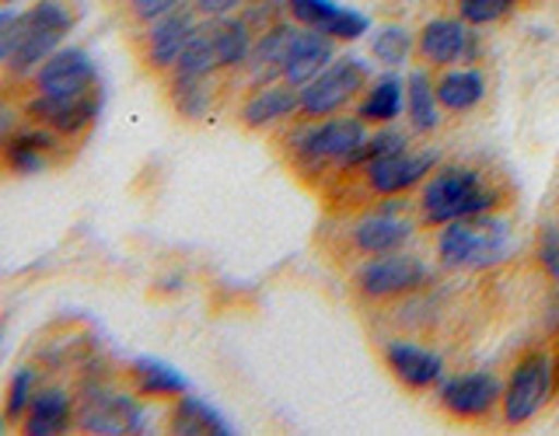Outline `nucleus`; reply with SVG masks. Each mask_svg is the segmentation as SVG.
<instances>
[{
  "label": "nucleus",
  "mask_w": 559,
  "mask_h": 436,
  "mask_svg": "<svg viewBox=\"0 0 559 436\" xmlns=\"http://www.w3.org/2000/svg\"><path fill=\"white\" fill-rule=\"evenodd\" d=\"M78 4L74 0H32L25 11H17L14 25V46L8 57V74L11 77H32L35 66L46 57H52L70 32L78 28Z\"/></svg>",
  "instance_id": "1"
},
{
  "label": "nucleus",
  "mask_w": 559,
  "mask_h": 436,
  "mask_svg": "<svg viewBox=\"0 0 559 436\" xmlns=\"http://www.w3.org/2000/svg\"><path fill=\"white\" fill-rule=\"evenodd\" d=\"M511 252H514L511 223L489 214L451 220L441 227V238H437V258L448 269H465V272L497 269Z\"/></svg>",
  "instance_id": "2"
},
{
  "label": "nucleus",
  "mask_w": 559,
  "mask_h": 436,
  "mask_svg": "<svg viewBox=\"0 0 559 436\" xmlns=\"http://www.w3.org/2000/svg\"><path fill=\"white\" fill-rule=\"evenodd\" d=\"M500 203V192L486 182V174L468 165H451L433 171L419 196V214L430 227H444L451 220H465L489 214Z\"/></svg>",
  "instance_id": "3"
},
{
  "label": "nucleus",
  "mask_w": 559,
  "mask_h": 436,
  "mask_svg": "<svg viewBox=\"0 0 559 436\" xmlns=\"http://www.w3.org/2000/svg\"><path fill=\"white\" fill-rule=\"evenodd\" d=\"M74 423L98 436L144 433V409L133 395H122L109 384H87L74 401Z\"/></svg>",
  "instance_id": "4"
},
{
  "label": "nucleus",
  "mask_w": 559,
  "mask_h": 436,
  "mask_svg": "<svg viewBox=\"0 0 559 436\" xmlns=\"http://www.w3.org/2000/svg\"><path fill=\"white\" fill-rule=\"evenodd\" d=\"M556 391V371H552V363L546 353H528V356H521L514 363V371H511V380H507V388H503V398H500V405H503V419L511 426H524V423H532V419L546 409V401L552 398Z\"/></svg>",
  "instance_id": "5"
},
{
  "label": "nucleus",
  "mask_w": 559,
  "mask_h": 436,
  "mask_svg": "<svg viewBox=\"0 0 559 436\" xmlns=\"http://www.w3.org/2000/svg\"><path fill=\"white\" fill-rule=\"evenodd\" d=\"M367 140L364 119H325L319 126L305 130L301 136L294 140V157L297 165L308 171H319L325 165H343L349 168L354 154L360 150V144Z\"/></svg>",
  "instance_id": "6"
},
{
  "label": "nucleus",
  "mask_w": 559,
  "mask_h": 436,
  "mask_svg": "<svg viewBox=\"0 0 559 436\" xmlns=\"http://www.w3.org/2000/svg\"><path fill=\"white\" fill-rule=\"evenodd\" d=\"M28 81H32V95H49V98H78L102 87L92 52L81 46H60L52 57H46L35 66V74Z\"/></svg>",
  "instance_id": "7"
},
{
  "label": "nucleus",
  "mask_w": 559,
  "mask_h": 436,
  "mask_svg": "<svg viewBox=\"0 0 559 436\" xmlns=\"http://www.w3.org/2000/svg\"><path fill=\"white\" fill-rule=\"evenodd\" d=\"M102 105H105V87H98V92H87V95H78V98L32 95L22 105V116H25V122L46 126L52 133H60L63 140H78L98 122Z\"/></svg>",
  "instance_id": "8"
},
{
  "label": "nucleus",
  "mask_w": 559,
  "mask_h": 436,
  "mask_svg": "<svg viewBox=\"0 0 559 436\" xmlns=\"http://www.w3.org/2000/svg\"><path fill=\"white\" fill-rule=\"evenodd\" d=\"M367 87V66L357 57L332 60L319 77L301 87V112L311 119H325L340 112L346 101H354Z\"/></svg>",
  "instance_id": "9"
},
{
  "label": "nucleus",
  "mask_w": 559,
  "mask_h": 436,
  "mask_svg": "<svg viewBox=\"0 0 559 436\" xmlns=\"http://www.w3.org/2000/svg\"><path fill=\"white\" fill-rule=\"evenodd\" d=\"M63 150H67V140L60 133L35 126V122H22V126L4 140V147H0V165H4V171L17 174V179H32V174L60 168Z\"/></svg>",
  "instance_id": "10"
},
{
  "label": "nucleus",
  "mask_w": 559,
  "mask_h": 436,
  "mask_svg": "<svg viewBox=\"0 0 559 436\" xmlns=\"http://www.w3.org/2000/svg\"><path fill=\"white\" fill-rule=\"evenodd\" d=\"M427 279H430V272L424 262L399 249V252L371 255V262H364L357 269V290L367 296V301H389V296L419 290Z\"/></svg>",
  "instance_id": "11"
},
{
  "label": "nucleus",
  "mask_w": 559,
  "mask_h": 436,
  "mask_svg": "<svg viewBox=\"0 0 559 436\" xmlns=\"http://www.w3.org/2000/svg\"><path fill=\"white\" fill-rule=\"evenodd\" d=\"M437 165H441V150L437 147L413 150L406 144V147H399L392 154L378 157V161H371L364 168V174H367V185H371L378 196H402V192H409L413 185L430 179Z\"/></svg>",
  "instance_id": "12"
},
{
  "label": "nucleus",
  "mask_w": 559,
  "mask_h": 436,
  "mask_svg": "<svg viewBox=\"0 0 559 436\" xmlns=\"http://www.w3.org/2000/svg\"><path fill=\"white\" fill-rule=\"evenodd\" d=\"M200 25V14L192 4H179L175 11L154 17L147 22V35H144V60L154 74H168V70L179 63L186 43L192 39V32Z\"/></svg>",
  "instance_id": "13"
},
{
  "label": "nucleus",
  "mask_w": 559,
  "mask_h": 436,
  "mask_svg": "<svg viewBox=\"0 0 559 436\" xmlns=\"http://www.w3.org/2000/svg\"><path fill=\"white\" fill-rule=\"evenodd\" d=\"M284 8L301 28L322 32L336 43H357L371 32V17L364 11L343 8L336 0H284Z\"/></svg>",
  "instance_id": "14"
},
{
  "label": "nucleus",
  "mask_w": 559,
  "mask_h": 436,
  "mask_svg": "<svg viewBox=\"0 0 559 436\" xmlns=\"http://www.w3.org/2000/svg\"><path fill=\"white\" fill-rule=\"evenodd\" d=\"M416 231V223L406 217V203H395L389 196V203H381L371 214H364L349 238L354 244L364 252V255H384V252H399L402 244H406Z\"/></svg>",
  "instance_id": "15"
},
{
  "label": "nucleus",
  "mask_w": 559,
  "mask_h": 436,
  "mask_svg": "<svg viewBox=\"0 0 559 436\" xmlns=\"http://www.w3.org/2000/svg\"><path fill=\"white\" fill-rule=\"evenodd\" d=\"M503 398V384L489 371H468L441 384V405L454 419H483Z\"/></svg>",
  "instance_id": "16"
},
{
  "label": "nucleus",
  "mask_w": 559,
  "mask_h": 436,
  "mask_svg": "<svg viewBox=\"0 0 559 436\" xmlns=\"http://www.w3.org/2000/svg\"><path fill=\"white\" fill-rule=\"evenodd\" d=\"M384 363L395 374V380H402L413 391H427L433 388L444 374V360L433 349L419 346V342H406V339H392L384 346Z\"/></svg>",
  "instance_id": "17"
},
{
  "label": "nucleus",
  "mask_w": 559,
  "mask_h": 436,
  "mask_svg": "<svg viewBox=\"0 0 559 436\" xmlns=\"http://www.w3.org/2000/svg\"><path fill=\"white\" fill-rule=\"evenodd\" d=\"M297 109H301V92L287 81H273V84L252 87V95L241 101L238 119H241V126L262 130V126H273V122L294 116Z\"/></svg>",
  "instance_id": "18"
},
{
  "label": "nucleus",
  "mask_w": 559,
  "mask_h": 436,
  "mask_svg": "<svg viewBox=\"0 0 559 436\" xmlns=\"http://www.w3.org/2000/svg\"><path fill=\"white\" fill-rule=\"evenodd\" d=\"M297 22H276L266 32L255 35V46H252V57H249V77L252 84H273V81H284V66L290 57V46L297 39Z\"/></svg>",
  "instance_id": "19"
},
{
  "label": "nucleus",
  "mask_w": 559,
  "mask_h": 436,
  "mask_svg": "<svg viewBox=\"0 0 559 436\" xmlns=\"http://www.w3.org/2000/svg\"><path fill=\"white\" fill-rule=\"evenodd\" d=\"M74 423V398H70L57 384H46L32 395L28 409L22 415V433L25 436H60Z\"/></svg>",
  "instance_id": "20"
},
{
  "label": "nucleus",
  "mask_w": 559,
  "mask_h": 436,
  "mask_svg": "<svg viewBox=\"0 0 559 436\" xmlns=\"http://www.w3.org/2000/svg\"><path fill=\"white\" fill-rule=\"evenodd\" d=\"M472 39L462 17H433L416 35V49L430 66H451L468 52Z\"/></svg>",
  "instance_id": "21"
},
{
  "label": "nucleus",
  "mask_w": 559,
  "mask_h": 436,
  "mask_svg": "<svg viewBox=\"0 0 559 436\" xmlns=\"http://www.w3.org/2000/svg\"><path fill=\"white\" fill-rule=\"evenodd\" d=\"M332 60H336V39H329V35H322V32L301 28V32H297L294 46H290V57H287V66H284V81L301 92V87L319 77Z\"/></svg>",
  "instance_id": "22"
},
{
  "label": "nucleus",
  "mask_w": 559,
  "mask_h": 436,
  "mask_svg": "<svg viewBox=\"0 0 559 436\" xmlns=\"http://www.w3.org/2000/svg\"><path fill=\"white\" fill-rule=\"evenodd\" d=\"M171 433L179 436H231V423L210 405V401L197 398V395H182L175 398V409H171Z\"/></svg>",
  "instance_id": "23"
},
{
  "label": "nucleus",
  "mask_w": 559,
  "mask_h": 436,
  "mask_svg": "<svg viewBox=\"0 0 559 436\" xmlns=\"http://www.w3.org/2000/svg\"><path fill=\"white\" fill-rule=\"evenodd\" d=\"M130 384L140 398H165V401H175L189 391V380L175 371L171 363L151 360V356H140L130 363Z\"/></svg>",
  "instance_id": "24"
},
{
  "label": "nucleus",
  "mask_w": 559,
  "mask_h": 436,
  "mask_svg": "<svg viewBox=\"0 0 559 436\" xmlns=\"http://www.w3.org/2000/svg\"><path fill=\"white\" fill-rule=\"evenodd\" d=\"M437 87V101L441 109L448 112H472L486 95V77L479 70H444L441 81L433 84Z\"/></svg>",
  "instance_id": "25"
},
{
  "label": "nucleus",
  "mask_w": 559,
  "mask_h": 436,
  "mask_svg": "<svg viewBox=\"0 0 559 436\" xmlns=\"http://www.w3.org/2000/svg\"><path fill=\"white\" fill-rule=\"evenodd\" d=\"M406 116L416 133H433L441 126V101H437V87L424 70H413L406 77Z\"/></svg>",
  "instance_id": "26"
},
{
  "label": "nucleus",
  "mask_w": 559,
  "mask_h": 436,
  "mask_svg": "<svg viewBox=\"0 0 559 436\" xmlns=\"http://www.w3.org/2000/svg\"><path fill=\"white\" fill-rule=\"evenodd\" d=\"M399 112H406V81L399 77H381L371 84V92L360 98V119L364 122H378V126H389L399 119Z\"/></svg>",
  "instance_id": "27"
},
{
  "label": "nucleus",
  "mask_w": 559,
  "mask_h": 436,
  "mask_svg": "<svg viewBox=\"0 0 559 436\" xmlns=\"http://www.w3.org/2000/svg\"><path fill=\"white\" fill-rule=\"evenodd\" d=\"M168 95L182 119H203L214 101V77H179L168 74Z\"/></svg>",
  "instance_id": "28"
},
{
  "label": "nucleus",
  "mask_w": 559,
  "mask_h": 436,
  "mask_svg": "<svg viewBox=\"0 0 559 436\" xmlns=\"http://www.w3.org/2000/svg\"><path fill=\"white\" fill-rule=\"evenodd\" d=\"M413 52V35L402 28V25H384L374 32L371 39V57L381 63V66H402L409 60Z\"/></svg>",
  "instance_id": "29"
},
{
  "label": "nucleus",
  "mask_w": 559,
  "mask_h": 436,
  "mask_svg": "<svg viewBox=\"0 0 559 436\" xmlns=\"http://www.w3.org/2000/svg\"><path fill=\"white\" fill-rule=\"evenodd\" d=\"M35 391H39V371H35V366H17V371L11 374V380H8V391H4L8 423H22V415H25Z\"/></svg>",
  "instance_id": "30"
},
{
  "label": "nucleus",
  "mask_w": 559,
  "mask_h": 436,
  "mask_svg": "<svg viewBox=\"0 0 559 436\" xmlns=\"http://www.w3.org/2000/svg\"><path fill=\"white\" fill-rule=\"evenodd\" d=\"M518 0H459V17L465 25H493L514 11Z\"/></svg>",
  "instance_id": "31"
},
{
  "label": "nucleus",
  "mask_w": 559,
  "mask_h": 436,
  "mask_svg": "<svg viewBox=\"0 0 559 436\" xmlns=\"http://www.w3.org/2000/svg\"><path fill=\"white\" fill-rule=\"evenodd\" d=\"M409 140H406V133H399V130H381L378 136H367L364 144H360V150L354 154V161H349V168H367L371 161H378V157H384V154H392V150H399V147H406Z\"/></svg>",
  "instance_id": "32"
},
{
  "label": "nucleus",
  "mask_w": 559,
  "mask_h": 436,
  "mask_svg": "<svg viewBox=\"0 0 559 436\" xmlns=\"http://www.w3.org/2000/svg\"><path fill=\"white\" fill-rule=\"evenodd\" d=\"M538 262H542V269H546V276L559 283V227H546V231L538 234Z\"/></svg>",
  "instance_id": "33"
},
{
  "label": "nucleus",
  "mask_w": 559,
  "mask_h": 436,
  "mask_svg": "<svg viewBox=\"0 0 559 436\" xmlns=\"http://www.w3.org/2000/svg\"><path fill=\"white\" fill-rule=\"evenodd\" d=\"M179 4H186V0H127V11H130L133 22L147 25V22H154V17L175 11Z\"/></svg>",
  "instance_id": "34"
},
{
  "label": "nucleus",
  "mask_w": 559,
  "mask_h": 436,
  "mask_svg": "<svg viewBox=\"0 0 559 436\" xmlns=\"http://www.w3.org/2000/svg\"><path fill=\"white\" fill-rule=\"evenodd\" d=\"M197 8L200 17H224V14H235L238 8H245L249 0H189Z\"/></svg>",
  "instance_id": "35"
},
{
  "label": "nucleus",
  "mask_w": 559,
  "mask_h": 436,
  "mask_svg": "<svg viewBox=\"0 0 559 436\" xmlns=\"http://www.w3.org/2000/svg\"><path fill=\"white\" fill-rule=\"evenodd\" d=\"M14 25H17V11L0 8V66L8 63L11 46H14Z\"/></svg>",
  "instance_id": "36"
},
{
  "label": "nucleus",
  "mask_w": 559,
  "mask_h": 436,
  "mask_svg": "<svg viewBox=\"0 0 559 436\" xmlns=\"http://www.w3.org/2000/svg\"><path fill=\"white\" fill-rule=\"evenodd\" d=\"M22 112H14L11 109V105H0V147H4V140L17 130V126H22Z\"/></svg>",
  "instance_id": "37"
},
{
  "label": "nucleus",
  "mask_w": 559,
  "mask_h": 436,
  "mask_svg": "<svg viewBox=\"0 0 559 436\" xmlns=\"http://www.w3.org/2000/svg\"><path fill=\"white\" fill-rule=\"evenodd\" d=\"M14 4H22V0H0V8H14Z\"/></svg>",
  "instance_id": "38"
},
{
  "label": "nucleus",
  "mask_w": 559,
  "mask_h": 436,
  "mask_svg": "<svg viewBox=\"0 0 559 436\" xmlns=\"http://www.w3.org/2000/svg\"><path fill=\"white\" fill-rule=\"evenodd\" d=\"M4 426H8V415H4V412H0V433H4Z\"/></svg>",
  "instance_id": "39"
},
{
  "label": "nucleus",
  "mask_w": 559,
  "mask_h": 436,
  "mask_svg": "<svg viewBox=\"0 0 559 436\" xmlns=\"http://www.w3.org/2000/svg\"><path fill=\"white\" fill-rule=\"evenodd\" d=\"M0 342H4V325H0Z\"/></svg>",
  "instance_id": "40"
}]
</instances>
